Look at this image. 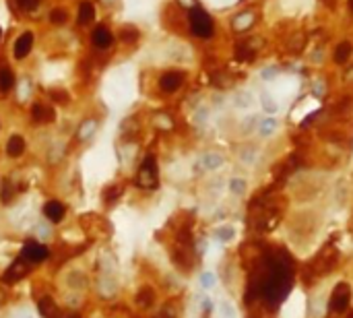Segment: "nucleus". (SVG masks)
Listing matches in <instances>:
<instances>
[{"mask_svg":"<svg viewBox=\"0 0 353 318\" xmlns=\"http://www.w3.org/2000/svg\"><path fill=\"white\" fill-rule=\"evenodd\" d=\"M188 21H190V31L196 35V38H211L213 35V19H211L203 8L194 6L190 13H188Z\"/></svg>","mask_w":353,"mask_h":318,"instance_id":"1","label":"nucleus"},{"mask_svg":"<svg viewBox=\"0 0 353 318\" xmlns=\"http://www.w3.org/2000/svg\"><path fill=\"white\" fill-rule=\"evenodd\" d=\"M136 184L140 188H155L157 186V161L153 155H147L145 161L140 163L136 174Z\"/></svg>","mask_w":353,"mask_h":318,"instance_id":"2","label":"nucleus"},{"mask_svg":"<svg viewBox=\"0 0 353 318\" xmlns=\"http://www.w3.org/2000/svg\"><path fill=\"white\" fill-rule=\"evenodd\" d=\"M48 256H50L48 246H44V244H40V242H27V244L21 248V254H19V258H23V261L29 263V265H40V263H44Z\"/></svg>","mask_w":353,"mask_h":318,"instance_id":"3","label":"nucleus"},{"mask_svg":"<svg viewBox=\"0 0 353 318\" xmlns=\"http://www.w3.org/2000/svg\"><path fill=\"white\" fill-rule=\"evenodd\" d=\"M349 302H351V287L347 283H339L331 296V312H345L349 308Z\"/></svg>","mask_w":353,"mask_h":318,"instance_id":"4","label":"nucleus"},{"mask_svg":"<svg viewBox=\"0 0 353 318\" xmlns=\"http://www.w3.org/2000/svg\"><path fill=\"white\" fill-rule=\"evenodd\" d=\"M33 45H35V35H33L31 31L21 33L19 38L15 40V44H13V56H15V60H25V58L31 54Z\"/></svg>","mask_w":353,"mask_h":318,"instance_id":"5","label":"nucleus"},{"mask_svg":"<svg viewBox=\"0 0 353 318\" xmlns=\"http://www.w3.org/2000/svg\"><path fill=\"white\" fill-rule=\"evenodd\" d=\"M112 44H114V35L105 25H97L91 31V45L95 50H108L112 48Z\"/></svg>","mask_w":353,"mask_h":318,"instance_id":"6","label":"nucleus"},{"mask_svg":"<svg viewBox=\"0 0 353 318\" xmlns=\"http://www.w3.org/2000/svg\"><path fill=\"white\" fill-rule=\"evenodd\" d=\"M184 83V75L180 73V70H168V73H163L159 77V89L163 93H174L178 91Z\"/></svg>","mask_w":353,"mask_h":318,"instance_id":"7","label":"nucleus"},{"mask_svg":"<svg viewBox=\"0 0 353 318\" xmlns=\"http://www.w3.org/2000/svg\"><path fill=\"white\" fill-rule=\"evenodd\" d=\"M29 267H31V265H29V263H25L23 258H17V261L8 267L6 273L2 275V281H4V283H17L19 279H23V277L27 275Z\"/></svg>","mask_w":353,"mask_h":318,"instance_id":"8","label":"nucleus"},{"mask_svg":"<svg viewBox=\"0 0 353 318\" xmlns=\"http://www.w3.org/2000/svg\"><path fill=\"white\" fill-rule=\"evenodd\" d=\"M44 215L52 223H60L64 219V215H66V207L60 201H48L44 205Z\"/></svg>","mask_w":353,"mask_h":318,"instance_id":"9","label":"nucleus"},{"mask_svg":"<svg viewBox=\"0 0 353 318\" xmlns=\"http://www.w3.org/2000/svg\"><path fill=\"white\" fill-rule=\"evenodd\" d=\"M54 116L56 112L52 108H48V105H44V103H33V108H31V118L35 122H40V124H48L54 120Z\"/></svg>","mask_w":353,"mask_h":318,"instance_id":"10","label":"nucleus"},{"mask_svg":"<svg viewBox=\"0 0 353 318\" xmlns=\"http://www.w3.org/2000/svg\"><path fill=\"white\" fill-rule=\"evenodd\" d=\"M23 153H25V138L19 136V135H13L6 140V155L8 157H21Z\"/></svg>","mask_w":353,"mask_h":318,"instance_id":"11","label":"nucleus"},{"mask_svg":"<svg viewBox=\"0 0 353 318\" xmlns=\"http://www.w3.org/2000/svg\"><path fill=\"white\" fill-rule=\"evenodd\" d=\"M95 19V6H93L89 0H83L79 4V13H77V21L81 25H89V23Z\"/></svg>","mask_w":353,"mask_h":318,"instance_id":"12","label":"nucleus"},{"mask_svg":"<svg viewBox=\"0 0 353 318\" xmlns=\"http://www.w3.org/2000/svg\"><path fill=\"white\" fill-rule=\"evenodd\" d=\"M40 314L44 316V318H60V312H58V306L54 304V300L50 298V296H44L42 300H40Z\"/></svg>","mask_w":353,"mask_h":318,"instance_id":"13","label":"nucleus"},{"mask_svg":"<svg viewBox=\"0 0 353 318\" xmlns=\"http://www.w3.org/2000/svg\"><path fill=\"white\" fill-rule=\"evenodd\" d=\"M351 54H353V45L349 42H341L337 45V50H335V62L337 64H345L351 58Z\"/></svg>","mask_w":353,"mask_h":318,"instance_id":"14","label":"nucleus"},{"mask_svg":"<svg viewBox=\"0 0 353 318\" xmlns=\"http://www.w3.org/2000/svg\"><path fill=\"white\" fill-rule=\"evenodd\" d=\"M13 87H15V75L10 73L6 66H2V68H0V91L8 93Z\"/></svg>","mask_w":353,"mask_h":318,"instance_id":"15","label":"nucleus"},{"mask_svg":"<svg viewBox=\"0 0 353 318\" xmlns=\"http://www.w3.org/2000/svg\"><path fill=\"white\" fill-rule=\"evenodd\" d=\"M155 302V293H153L151 287H143L138 291V296H136V304L140 306V308H149V306Z\"/></svg>","mask_w":353,"mask_h":318,"instance_id":"16","label":"nucleus"},{"mask_svg":"<svg viewBox=\"0 0 353 318\" xmlns=\"http://www.w3.org/2000/svg\"><path fill=\"white\" fill-rule=\"evenodd\" d=\"M66 21H68L66 8H54L52 13H50V23H52V25H64Z\"/></svg>","mask_w":353,"mask_h":318,"instance_id":"17","label":"nucleus"},{"mask_svg":"<svg viewBox=\"0 0 353 318\" xmlns=\"http://www.w3.org/2000/svg\"><path fill=\"white\" fill-rule=\"evenodd\" d=\"M17 6L23 10V13H31L40 6V0H17Z\"/></svg>","mask_w":353,"mask_h":318,"instance_id":"18","label":"nucleus"},{"mask_svg":"<svg viewBox=\"0 0 353 318\" xmlns=\"http://www.w3.org/2000/svg\"><path fill=\"white\" fill-rule=\"evenodd\" d=\"M10 192H13V190H10V184L6 182V184H4V190H2V203H8V201H10Z\"/></svg>","mask_w":353,"mask_h":318,"instance_id":"19","label":"nucleus"},{"mask_svg":"<svg viewBox=\"0 0 353 318\" xmlns=\"http://www.w3.org/2000/svg\"><path fill=\"white\" fill-rule=\"evenodd\" d=\"M221 310L227 314V318H233V310H231V306H229L227 302H223V304H221Z\"/></svg>","mask_w":353,"mask_h":318,"instance_id":"20","label":"nucleus"},{"mask_svg":"<svg viewBox=\"0 0 353 318\" xmlns=\"http://www.w3.org/2000/svg\"><path fill=\"white\" fill-rule=\"evenodd\" d=\"M231 186H233V192H242L244 190V184L242 182H233Z\"/></svg>","mask_w":353,"mask_h":318,"instance_id":"21","label":"nucleus"},{"mask_svg":"<svg viewBox=\"0 0 353 318\" xmlns=\"http://www.w3.org/2000/svg\"><path fill=\"white\" fill-rule=\"evenodd\" d=\"M203 283H207V285H211V283H213V279H211V277L207 275V277H203Z\"/></svg>","mask_w":353,"mask_h":318,"instance_id":"22","label":"nucleus"},{"mask_svg":"<svg viewBox=\"0 0 353 318\" xmlns=\"http://www.w3.org/2000/svg\"><path fill=\"white\" fill-rule=\"evenodd\" d=\"M157 318H174V316H168V312H163L161 316H157Z\"/></svg>","mask_w":353,"mask_h":318,"instance_id":"23","label":"nucleus"},{"mask_svg":"<svg viewBox=\"0 0 353 318\" xmlns=\"http://www.w3.org/2000/svg\"><path fill=\"white\" fill-rule=\"evenodd\" d=\"M324 2H326L328 6H333V4H335V2H333V0H324Z\"/></svg>","mask_w":353,"mask_h":318,"instance_id":"24","label":"nucleus"},{"mask_svg":"<svg viewBox=\"0 0 353 318\" xmlns=\"http://www.w3.org/2000/svg\"><path fill=\"white\" fill-rule=\"evenodd\" d=\"M349 10H351V13H353V0H349Z\"/></svg>","mask_w":353,"mask_h":318,"instance_id":"25","label":"nucleus"},{"mask_svg":"<svg viewBox=\"0 0 353 318\" xmlns=\"http://www.w3.org/2000/svg\"><path fill=\"white\" fill-rule=\"evenodd\" d=\"M0 35H2V33H0Z\"/></svg>","mask_w":353,"mask_h":318,"instance_id":"26","label":"nucleus"}]
</instances>
